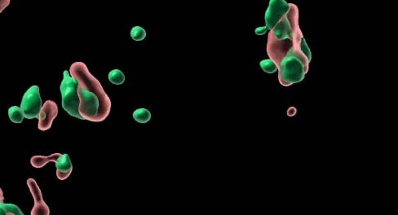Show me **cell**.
Returning <instances> with one entry per match:
<instances>
[{
  "label": "cell",
  "instance_id": "6da1fadb",
  "mask_svg": "<svg viewBox=\"0 0 398 215\" xmlns=\"http://www.w3.org/2000/svg\"><path fill=\"white\" fill-rule=\"evenodd\" d=\"M70 74L77 80V92L80 98L79 111L83 120L93 122L105 121L111 111V99L105 92L101 82L92 75L82 62L72 64Z\"/></svg>",
  "mask_w": 398,
  "mask_h": 215
},
{
  "label": "cell",
  "instance_id": "7a4b0ae2",
  "mask_svg": "<svg viewBox=\"0 0 398 215\" xmlns=\"http://www.w3.org/2000/svg\"><path fill=\"white\" fill-rule=\"evenodd\" d=\"M304 44L306 42L299 25V9L296 5L290 3L289 12L268 34L267 52L269 58L278 66L289 51Z\"/></svg>",
  "mask_w": 398,
  "mask_h": 215
},
{
  "label": "cell",
  "instance_id": "3957f363",
  "mask_svg": "<svg viewBox=\"0 0 398 215\" xmlns=\"http://www.w3.org/2000/svg\"><path fill=\"white\" fill-rule=\"evenodd\" d=\"M311 52L307 44L292 49L281 61L278 70V79L284 87L301 82L309 71Z\"/></svg>",
  "mask_w": 398,
  "mask_h": 215
},
{
  "label": "cell",
  "instance_id": "277c9868",
  "mask_svg": "<svg viewBox=\"0 0 398 215\" xmlns=\"http://www.w3.org/2000/svg\"><path fill=\"white\" fill-rule=\"evenodd\" d=\"M63 76L64 77L60 85L63 109L71 116L83 120L79 111L80 98L77 92V80L70 76L69 71H64Z\"/></svg>",
  "mask_w": 398,
  "mask_h": 215
},
{
  "label": "cell",
  "instance_id": "5b68a950",
  "mask_svg": "<svg viewBox=\"0 0 398 215\" xmlns=\"http://www.w3.org/2000/svg\"><path fill=\"white\" fill-rule=\"evenodd\" d=\"M289 10L290 3H287L285 0H270L265 17V27L256 29V34H265L267 30H271L280 21L281 18L289 12Z\"/></svg>",
  "mask_w": 398,
  "mask_h": 215
},
{
  "label": "cell",
  "instance_id": "8992f818",
  "mask_svg": "<svg viewBox=\"0 0 398 215\" xmlns=\"http://www.w3.org/2000/svg\"><path fill=\"white\" fill-rule=\"evenodd\" d=\"M43 106L39 87L33 86L25 93L22 98L21 109L24 118L27 119H38Z\"/></svg>",
  "mask_w": 398,
  "mask_h": 215
},
{
  "label": "cell",
  "instance_id": "52a82bcc",
  "mask_svg": "<svg viewBox=\"0 0 398 215\" xmlns=\"http://www.w3.org/2000/svg\"><path fill=\"white\" fill-rule=\"evenodd\" d=\"M57 104L53 100H47L39 113L38 128L42 131H46L51 128L53 122L58 114Z\"/></svg>",
  "mask_w": 398,
  "mask_h": 215
},
{
  "label": "cell",
  "instance_id": "ba28073f",
  "mask_svg": "<svg viewBox=\"0 0 398 215\" xmlns=\"http://www.w3.org/2000/svg\"><path fill=\"white\" fill-rule=\"evenodd\" d=\"M27 185L34 199V206L32 209L31 215H49L50 210L43 199L41 190L34 179L27 180Z\"/></svg>",
  "mask_w": 398,
  "mask_h": 215
},
{
  "label": "cell",
  "instance_id": "9c48e42d",
  "mask_svg": "<svg viewBox=\"0 0 398 215\" xmlns=\"http://www.w3.org/2000/svg\"><path fill=\"white\" fill-rule=\"evenodd\" d=\"M56 176L60 180H65L73 171L72 162L69 154H61L56 161Z\"/></svg>",
  "mask_w": 398,
  "mask_h": 215
},
{
  "label": "cell",
  "instance_id": "30bf717a",
  "mask_svg": "<svg viewBox=\"0 0 398 215\" xmlns=\"http://www.w3.org/2000/svg\"><path fill=\"white\" fill-rule=\"evenodd\" d=\"M60 153H54V154L49 156V157H44V156H34L30 159V163H31L32 167L34 168H42L44 167L45 165L48 164L49 162H56L58 157H60Z\"/></svg>",
  "mask_w": 398,
  "mask_h": 215
},
{
  "label": "cell",
  "instance_id": "8fae6325",
  "mask_svg": "<svg viewBox=\"0 0 398 215\" xmlns=\"http://www.w3.org/2000/svg\"><path fill=\"white\" fill-rule=\"evenodd\" d=\"M133 119L139 123H146L151 119V114L146 109H138L133 113Z\"/></svg>",
  "mask_w": 398,
  "mask_h": 215
},
{
  "label": "cell",
  "instance_id": "7c38bea8",
  "mask_svg": "<svg viewBox=\"0 0 398 215\" xmlns=\"http://www.w3.org/2000/svg\"><path fill=\"white\" fill-rule=\"evenodd\" d=\"M8 116L10 120L14 123H22L24 119L22 109L17 106H12L8 109Z\"/></svg>",
  "mask_w": 398,
  "mask_h": 215
},
{
  "label": "cell",
  "instance_id": "4fadbf2b",
  "mask_svg": "<svg viewBox=\"0 0 398 215\" xmlns=\"http://www.w3.org/2000/svg\"><path fill=\"white\" fill-rule=\"evenodd\" d=\"M109 82L114 85H121L125 82V75L119 70H114L109 73Z\"/></svg>",
  "mask_w": 398,
  "mask_h": 215
},
{
  "label": "cell",
  "instance_id": "5bb4252c",
  "mask_svg": "<svg viewBox=\"0 0 398 215\" xmlns=\"http://www.w3.org/2000/svg\"><path fill=\"white\" fill-rule=\"evenodd\" d=\"M131 37L135 41H142L146 37V31L140 26L133 27L131 30Z\"/></svg>",
  "mask_w": 398,
  "mask_h": 215
},
{
  "label": "cell",
  "instance_id": "9a60e30c",
  "mask_svg": "<svg viewBox=\"0 0 398 215\" xmlns=\"http://www.w3.org/2000/svg\"><path fill=\"white\" fill-rule=\"evenodd\" d=\"M260 65H261L262 70L265 72H268V73H273V72H275L276 71H278V66L271 59L261 61Z\"/></svg>",
  "mask_w": 398,
  "mask_h": 215
},
{
  "label": "cell",
  "instance_id": "2e32d148",
  "mask_svg": "<svg viewBox=\"0 0 398 215\" xmlns=\"http://www.w3.org/2000/svg\"><path fill=\"white\" fill-rule=\"evenodd\" d=\"M10 0H0V13L9 5Z\"/></svg>",
  "mask_w": 398,
  "mask_h": 215
}]
</instances>
